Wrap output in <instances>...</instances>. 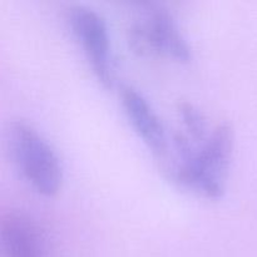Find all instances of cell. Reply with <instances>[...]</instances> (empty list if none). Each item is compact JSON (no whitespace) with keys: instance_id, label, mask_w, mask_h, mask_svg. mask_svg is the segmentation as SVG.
I'll return each instance as SVG.
<instances>
[{"instance_id":"obj_1","label":"cell","mask_w":257,"mask_h":257,"mask_svg":"<svg viewBox=\"0 0 257 257\" xmlns=\"http://www.w3.org/2000/svg\"><path fill=\"white\" fill-rule=\"evenodd\" d=\"M235 133L227 122L220 123L195 147L181 156L172 172L175 182L208 200H218L227 185Z\"/></svg>"},{"instance_id":"obj_2","label":"cell","mask_w":257,"mask_h":257,"mask_svg":"<svg viewBox=\"0 0 257 257\" xmlns=\"http://www.w3.org/2000/svg\"><path fill=\"white\" fill-rule=\"evenodd\" d=\"M10 157L33 190L45 197L59 192L63 170L57 153L30 123L14 120L7 131Z\"/></svg>"},{"instance_id":"obj_3","label":"cell","mask_w":257,"mask_h":257,"mask_svg":"<svg viewBox=\"0 0 257 257\" xmlns=\"http://www.w3.org/2000/svg\"><path fill=\"white\" fill-rule=\"evenodd\" d=\"M128 39L133 52L142 57H166L180 63L192 59L187 39L167 9L148 5L131 23Z\"/></svg>"},{"instance_id":"obj_4","label":"cell","mask_w":257,"mask_h":257,"mask_svg":"<svg viewBox=\"0 0 257 257\" xmlns=\"http://www.w3.org/2000/svg\"><path fill=\"white\" fill-rule=\"evenodd\" d=\"M67 22L75 40L82 47L95 78L104 87H112V52L105 20L95 10L75 5L68 10Z\"/></svg>"},{"instance_id":"obj_5","label":"cell","mask_w":257,"mask_h":257,"mask_svg":"<svg viewBox=\"0 0 257 257\" xmlns=\"http://www.w3.org/2000/svg\"><path fill=\"white\" fill-rule=\"evenodd\" d=\"M0 245L3 257H50L45 230L34 217L22 211L3 215Z\"/></svg>"},{"instance_id":"obj_6","label":"cell","mask_w":257,"mask_h":257,"mask_svg":"<svg viewBox=\"0 0 257 257\" xmlns=\"http://www.w3.org/2000/svg\"><path fill=\"white\" fill-rule=\"evenodd\" d=\"M120 102L133 130L142 138L146 146L157 157H166L168 152V140L165 125L142 93L125 85L120 90Z\"/></svg>"},{"instance_id":"obj_7","label":"cell","mask_w":257,"mask_h":257,"mask_svg":"<svg viewBox=\"0 0 257 257\" xmlns=\"http://www.w3.org/2000/svg\"><path fill=\"white\" fill-rule=\"evenodd\" d=\"M177 109L183 125H185L186 131L191 136V138L202 142L208 136L207 123H206V118L203 117L202 113L195 105L188 102L178 103Z\"/></svg>"}]
</instances>
